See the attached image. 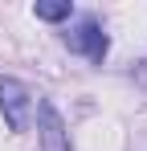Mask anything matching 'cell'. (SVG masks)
Masks as SVG:
<instances>
[{
	"mask_svg": "<svg viewBox=\"0 0 147 151\" xmlns=\"http://www.w3.org/2000/svg\"><path fill=\"white\" fill-rule=\"evenodd\" d=\"M0 110H4V123L12 131H24L33 119V90L17 78H0Z\"/></svg>",
	"mask_w": 147,
	"mask_h": 151,
	"instance_id": "6da1fadb",
	"label": "cell"
},
{
	"mask_svg": "<svg viewBox=\"0 0 147 151\" xmlns=\"http://www.w3.org/2000/svg\"><path fill=\"white\" fill-rule=\"evenodd\" d=\"M143 78H147V70H143Z\"/></svg>",
	"mask_w": 147,
	"mask_h": 151,
	"instance_id": "5b68a950",
	"label": "cell"
},
{
	"mask_svg": "<svg viewBox=\"0 0 147 151\" xmlns=\"http://www.w3.org/2000/svg\"><path fill=\"white\" fill-rule=\"evenodd\" d=\"M66 45H70L74 53H86L90 61H102L106 49H110V41H106V33H102V25H98L94 17H86L74 33H66Z\"/></svg>",
	"mask_w": 147,
	"mask_h": 151,
	"instance_id": "7a4b0ae2",
	"label": "cell"
},
{
	"mask_svg": "<svg viewBox=\"0 0 147 151\" xmlns=\"http://www.w3.org/2000/svg\"><path fill=\"white\" fill-rule=\"evenodd\" d=\"M37 119H41V151H70V131L61 123V114L53 110V102L37 106Z\"/></svg>",
	"mask_w": 147,
	"mask_h": 151,
	"instance_id": "3957f363",
	"label": "cell"
},
{
	"mask_svg": "<svg viewBox=\"0 0 147 151\" xmlns=\"http://www.w3.org/2000/svg\"><path fill=\"white\" fill-rule=\"evenodd\" d=\"M33 12H37L41 21H66V17L74 12V4H70V0H37Z\"/></svg>",
	"mask_w": 147,
	"mask_h": 151,
	"instance_id": "277c9868",
	"label": "cell"
}]
</instances>
